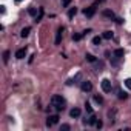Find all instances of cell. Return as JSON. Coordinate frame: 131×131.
I'll use <instances>...</instances> for the list:
<instances>
[{
    "mask_svg": "<svg viewBox=\"0 0 131 131\" xmlns=\"http://www.w3.org/2000/svg\"><path fill=\"white\" fill-rule=\"evenodd\" d=\"M102 37L107 39V40H110V39H113V32H111V31H105V32L102 34Z\"/></svg>",
    "mask_w": 131,
    "mask_h": 131,
    "instance_id": "obj_13",
    "label": "cell"
},
{
    "mask_svg": "<svg viewBox=\"0 0 131 131\" xmlns=\"http://www.w3.org/2000/svg\"><path fill=\"white\" fill-rule=\"evenodd\" d=\"M96 6H97V3H94V5H91V6H88V8L83 9V14L88 17V19H91V17L96 14Z\"/></svg>",
    "mask_w": 131,
    "mask_h": 131,
    "instance_id": "obj_2",
    "label": "cell"
},
{
    "mask_svg": "<svg viewBox=\"0 0 131 131\" xmlns=\"http://www.w3.org/2000/svg\"><path fill=\"white\" fill-rule=\"evenodd\" d=\"M96 127H97V128H102V122L97 120V122H96Z\"/></svg>",
    "mask_w": 131,
    "mask_h": 131,
    "instance_id": "obj_27",
    "label": "cell"
},
{
    "mask_svg": "<svg viewBox=\"0 0 131 131\" xmlns=\"http://www.w3.org/2000/svg\"><path fill=\"white\" fill-rule=\"evenodd\" d=\"M125 86L128 90H131V79H127V80H125Z\"/></svg>",
    "mask_w": 131,
    "mask_h": 131,
    "instance_id": "obj_24",
    "label": "cell"
},
{
    "mask_svg": "<svg viewBox=\"0 0 131 131\" xmlns=\"http://www.w3.org/2000/svg\"><path fill=\"white\" fill-rule=\"evenodd\" d=\"M8 59H9V51H5V52H3V62H5V63L8 62Z\"/></svg>",
    "mask_w": 131,
    "mask_h": 131,
    "instance_id": "obj_19",
    "label": "cell"
},
{
    "mask_svg": "<svg viewBox=\"0 0 131 131\" xmlns=\"http://www.w3.org/2000/svg\"><path fill=\"white\" fill-rule=\"evenodd\" d=\"M26 56V48H20V49H17V52H15V57L17 59H23Z\"/></svg>",
    "mask_w": 131,
    "mask_h": 131,
    "instance_id": "obj_8",
    "label": "cell"
},
{
    "mask_svg": "<svg viewBox=\"0 0 131 131\" xmlns=\"http://www.w3.org/2000/svg\"><path fill=\"white\" fill-rule=\"evenodd\" d=\"M29 32H31V28H29V26H26V28H23V29H22L20 36L25 39V37H28V36H29Z\"/></svg>",
    "mask_w": 131,
    "mask_h": 131,
    "instance_id": "obj_9",
    "label": "cell"
},
{
    "mask_svg": "<svg viewBox=\"0 0 131 131\" xmlns=\"http://www.w3.org/2000/svg\"><path fill=\"white\" fill-rule=\"evenodd\" d=\"M68 130H69V125L68 124H63L62 127H60V131H68Z\"/></svg>",
    "mask_w": 131,
    "mask_h": 131,
    "instance_id": "obj_23",
    "label": "cell"
},
{
    "mask_svg": "<svg viewBox=\"0 0 131 131\" xmlns=\"http://www.w3.org/2000/svg\"><path fill=\"white\" fill-rule=\"evenodd\" d=\"M76 14H77V8H76V6H74V8H71V9L68 11V17H69V19H73V17H74Z\"/></svg>",
    "mask_w": 131,
    "mask_h": 131,
    "instance_id": "obj_12",
    "label": "cell"
},
{
    "mask_svg": "<svg viewBox=\"0 0 131 131\" xmlns=\"http://www.w3.org/2000/svg\"><path fill=\"white\" fill-rule=\"evenodd\" d=\"M51 105L54 107L57 111H63L65 110V99L62 97V96H52L51 97Z\"/></svg>",
    "mask_w": 131,
    "mask_h": 131,
    "instance_id": "obj_1",
    "label": "cell"
},
{
    "mask_svg": "<svg viewBox=\"0 0 131 131\" xmlns=\"http://www.w3.org/2000/svg\"><path fill=\"white\" fill-rule=\"evenodd\" d=\"M83 122H85V124H86V125H93V124L96 125V122H97V117H96L94 114H91V116H90L88 119H85Z\"/></svg>",
    "mask_w": 131,
    "mask_h": 131,
    "instance_id": "obj_7",
    "label": "cell"
},
{
    "mask_svg": "<svg viewBox=\"0 0 131 131\" xmlns=\"http://www.w3.org/2000/svg\"><path fill=\"white\" fill-rule=\"evenodd\" d=\"M28 14H29V15H36V14H37L36 8H29V9H28Z\"/></svg>",
    "mask_w": 131,
    "mask_h": 131,
    "instance_id": "obj_22",
    "label": "cell"
},
{
    "mask_svg": "<svg viewBox=\"0 0 131 131\" xmlns=\"http://www.w3.org/2000/svg\"><path fill=\"white\" fill-rule=\"evenodd\" d=\"M69 2H71V0H62V3H63V6H68V5H69Z\"/></svg>",
    "mask_w": 131,
    "mask_h": 131,
    "instance_id": "obj_26",
    "label": "cell"
},
{
    "mask_svg": "<svg viewBox=\"0 0 131 131\" xmlns=\"http://www.w3.org/2000/svg\"><path fill=\"white\" fill-rule=\"evenodd\" d=\"M85 108H86V111H88V113H90V114H93V108H91V105H90L88 102H86V103H85Z\"/></svg>",
    "mask_w": 131,
    "mask_h": 131,
    "instance_id": "obj_21",
    "label": "cell"
},
{
    "mask_svg": "<svg viewBox=\"0 0 131 131\" xmlns=\"http://www.w3.org/2000/svg\"><path fill=\"white\" fill-rule=\"evenodd\" d=\"M62 36H63V28H59L57 32H56V45H60V42H62Z\"/></svg>",
    "mask_w": 131,
    "mask_h": 131,
    "instance_id": "obj_6",
    "label": "cell"
},
{
    "mask_svg": "<svg viewBox=\"0 0 131 131\" xmlns=\"http://www.w3.org/2000/svg\"><path fill=\"white\" fill-rule=\"evenodd\" d=\"M127 93L125 91H122V90H119V99H127Z\"/></svg>",
    "mask_w": 131,
    "mask_h": 131,
    "instance_id": "obj_17",
    "label": "cell"
},
{
    "mask_svg": "<svg viewBox=\"0 0 131 131\" xmlns=\"http://www.w3.org/2000/svg\"><path fill=\"white\" fill-rule=\"evenodd\" d=\"M102 39H103V37H100V36H96V37L93 39V45H100V43H102Z\"/></svg>",
    "mask_w": 131,
    "mask_h": 131,
    "instance_id": "obj_14",
    "label": "cell"
},
{
    "mask_svg": "<svg viewBox=\"0 0 131 131\" xmlns=\"http://www.w3.org/2000/svg\"><path fill=\"white\" fill-rule=\"evenodd\" d=\"M103 15H105V17H111V19H113V17H114V12L110 11V9H105V11H103Z\"/></svg>",
    "mask_w": 131,
    "mask_h": 131,
    "instance_id": "obj_15",
    "label": "cell"
},
{
    "mask_svg": "<svg viewBox=\"0 0 131 131\" xmlns=\"http://www.w3.org/2000/svg\"><path fill=\"white\" fill-rule=\"evenodd\" d=\"M102 90H103L105 93H111L113 85H111V82L108 80V79H103V80H102Z\"/></svg>",
    "mask_w": 131,
    "mask_h": 131,
    "instance_id": "obj_4",
    "label": "cell"
},
{
    "mask_svg": "<svg viewBox=\"0 0 131 131\" xmlns=\"http://www.w3.org/2000/svg\"><path fill=\"white\" fill-rule=\"evenodd\" d=\"M69 116H71V117H79V116H80V110H79V108H73L71 111H69Z\"/></svg>",
    "mask_w": 131,
    "mask_h": 131,
    "instance_id": "obj_10",
    "label": "cell"
},
{
    "mask_svg": "<svg viewBox=\"0 0 131 131\" xmlns=\"http://www.w3.org/2000/svg\"><path fill=\"white\" fill-rule=\"evenodd\" d=\"M91 90H93V83L88 82V80H83L82 82V91L83 93H90Z\"/></svg>",
    "mask_w": 131,
    "mask_h": 131,
    "instance_id": "obj_5",
    "label": "cell"
},
{
    "mask_svg": "<svg viewBox=\"0 0 131 131\" xmlns=\"http://www.w3.org/2000/svg\"><path fill=\"white\" fill-rule=\"evenodd\" d=\"M57 122H59V116L57 114H49L48 119H46V125L48 127H52V125H56Z\"/></svg>",
    "mask_w": 131,
    "mask_h": 131,
    "instance_id": "obj_3",
    "label": "cell"
},
{
    "mask_svg": "<svg viewBox=\"0 0 131 131\" xmlns=\"http://www.w3.org/2000/svg\"><path fill=\"white\" fill-rule=\"evenodd\" d=\"M42 17H43V8H40V9H39V15L36 17V22H40Z\"/></svg>",
    "mask_w": 131,
    "mask_h": 131,
    "instance_id": "obj_16",
    "label": "cell"
},
{
    "mask_svg": "<svg viewBox=\"0 0 131 131\" xmlns=\"http://www.w3.org/2000/svg\"><path fill=\"white\" fill-rule=\"evenodd\" d=\"M80 39H82V34H74V36H73V40H76V42L80 40Z\"/></svg>",
    "mask_w": 131,
    "mask_h": 131,
    "instance_id": "obj_25",
    "label": "cell"
},
{
    "mask_svg": "<svg viewBox=\"0 0 131 131\" xmlns=\"http://www.w3.org/2000/svg\"><path fill=\"white\" fill-rule=\"evenodd\" d=\"M15 2H22V0H15Z\"/></svg>",
    "mask_w": 131,
    "mask_h": 131,
    "instance_id": "obj_28",
    "label": "cell"
},
{
    "mask_svg": "<svg viewBox=\"0 0 131 131\" xmlns=\"http://www.w3.org/2000/svg\"><path fill=\"white\" fill-rule=\"evenodd\" d=\"M85 57H86V60H88V62H96V57H94L93 54H86Z\"/></svg>",
    "mask_w": 131,
    "mask_h": 131,
    "instance_id": "obj_18",
    "label": "cell"
},
{
    "mask_svg": "<svg viewBox=\"0 0 131 131\" xmlns=\"http://www.w3.org/2000/svg\"><path fill=\"white\" fill-rule=\"evenodd\" d=\"M124 54H125V51L122 49V48H119V49H116V51H114V56H116L117 59H120V57H124Z\"/></svg>",
    "mask_w": 131,
    "mask_h": 131,
    "instance_id": "obj_11",
    "label": "cell"
},
{
    "mask_svg": "<svg viewBox=\"0 0 131 131\" xmlns=\"http://www.w3.org/2000/svg\"><path fill=\"white\" fill-rule=\"evenodd\" d=\"M94 100L97 103H103V97H102V96H94Z\"/></svg>",
    "mask_w": 131,
    "mask_h": 131,
    "instance_id": "obj_20",
    "label": "cell"
}]
</instances>
